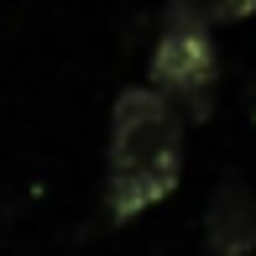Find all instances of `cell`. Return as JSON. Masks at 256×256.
I'll use <instances>...</instances> for the list:
<instances>
[{"label":"cell","mask_w":256,"mask_h":256,"mask_svg":"<svg viewBox=\"0 0 256 256\" xmlns=\"http://www.w3.org/2000/svg\"><path fill=\"white\" fill-rule=\"evenodd\" d=\"M183 178V115L157 89H120L110 110V157H104V220L146 214Z\"/></svg>","instance_id":"cell-1"},{"label":"cell","mask_w":256,"mask_h":256,"mask_svg":"<svg viewBox=\"0 0 256 256\" xmlns=\"http://www.w3.org/2000/svg\"><path fill=\"white\" fill-rule=\"evenodd\" d=\"M162 100L188 120H209L214 115V89H220V52L214 32L204 21L183 16V10H162V32L152 48V84Z\"/></svg>","instance_id":"cell-2"},{"label":"cell","mask_w":256,"mask_h":256,"mask_svg":"<svg viewBox=\"0 0 256 256\" xmlns=\"http://www.w3.org/2000/svg\"><path fill=\"white\" fill-rule=\"evenodd\" d=\"M256 251V194L240 178H225L204 209V256H251Z\"/></svg>","instance_id":"cell-3"},{"label":"cell","mask_w":256,"mask_h":256,"mask_svg":"<svg viewBox=\"0 0 256 256\" xmlns=\"http://www.w3.org/2000/svg\"><path fill=\"white\" fill-rule=\"evenodd\" d=\"M168 6L183 10V16H194V21H204L209 32H214V26H236V21L256 16V0H168Z\"/></svg>","instance_id":"cell-4"}]
</instances>
